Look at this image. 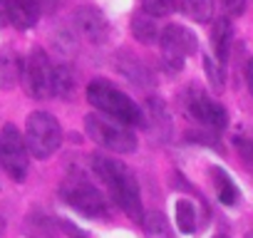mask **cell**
<instances>
[{
	"mask_svg": "<svg viewBox=\"0 0 253 238\" xmlns=\"http://www.w3.org/2000/svg\"><path fill=\"white\" fill-rule=\"evenodd\" d=\"M92 171L94 176L102 181V186L107 189L109 198L134 221L144 218V206H142V191H139V181L134 176V171L126 166L124 161L114 159V157H104V154H94L92 157Z\"/></svg>",
	"mask_w": 253,
	"mask_h": 238,
	"instance_id": "6da1fadb",
	"label": "cell"
},
{
	"mask_svg": "<svg viewBox=\"0 0 253 238\" xmlns=\"http://www.w3.org/2000/svg\"><path fill=\"white\" fill-rule=\"evenodd\" d=\"M87 102L94 109H99V114L114 119V122H122L126 127L144 124V114H142L139 104L104 77H97L87 84Z\"/></svg>",
	"mask_w": 253,
	"mask_h": 238,
	"instance_id": "7a4b0ae2",
	"label": "cell"
},
{
	"mask_svg": "<svg viewBox=\"0 0 253 238\" xmlns=\"http://www.w3.org/2000/svg\"><path fill=\"white\" fill-rule=\"evenodd\" d=\"M84 132L94 144H99L102 149H107L112 154H132V152H137V144H139L132 127L114 122V119H109L104 114H87Z\"/></svg>",
	"mask_w": 253,
	"mask_h": 238,
	"instance_id": "3957f363",
	"label": "cell"
},
{
	"mask_svg": "<svg viewBox=\"0 0 253 238\" xmlns=\"http://www.w3.org/2000/svg\"><path fill=\"white\" fill-rule=\"evenodd\" d=\"M25 144L33 159H50L62 147V127L50 112H33L25 122Z\"/></svg>",
	"mask_w": 253,
	"mask_h": 238,
	"instance_id": "277c9868",
	"label": "cell"
},
{
	"mask_svg": "<svg viewBox=\"0 0 253 238\" xmlns=\"http://www.w3.org/2000/svg\"><path fill=\"white\" fill-rule=\"evenodd\" d=\"M60 196L70 208H75L77 213H82L87 218H107L109 216L107 198L102 196V191L94 184H89L84 179H75V176L65 179L60 184Z\"/></svg>",
	"mask_w": 253,
	"mask_h": 238,
	"instance_id": "5b68a950",
	"label": "cell"
},
{
	"mask_svg": "<svg viewBox=\"0 0 253 238\" xmlns=\"http://www.w3.org/2000/svg\"><path fill=\"white\" fill-rule=\"evenodd\" d=\"M23 87L33 99L55 97V65L42 47H33L23 60Z\"/></svg>",
	"mask_w": 253,
	"mask_h": 238,
	"instance_id": "8992f818",
	"label": "cell"
},
{
	"mask_svg": "<svg viewBox=\"0 0 253 238\" xmlns=\"http://www.w3.org/2000/svg\"><path fill=\"white\" fill-rule=\"evenodd\" d=\"M0 166L13 181H25L30 171V152L15 124H3L0 129Z\"/></svg>",
	"mask_w": 253,
	"mask_h": 238,
	"instance_id": "52a82bcc",
	"label": "cell"
},
{
	"mask_svg": "<svg viewBox=\"0 0 253 238\" xmlns=\"http://www.w3.org/2000/svg\"><path fill=\"white\" fill-rule=\"evenodd\" d=\"M181 107L189 119L209 129H226L228 127V112L221 102H216L211 94H206L199 87H189L181 97Z\"/></svg>",
	"mask_w": 253,
	"mask_h": 238,
	"instance_id": "ba28073f",
	"label": "cell"
},
{
	"mask_svg": "<svg viewBox=\"0 0 253 238\" xmlns=\"http://www.w3.org/2000/svg\"><path fill=\"white\" fill-rule=\"evenodd\" d=\"M159 50L164 67L169 72H179L184 67V60L199 50V40L184 25H167L159 35Z\"/></svg>",
	"mask_w": 253,
	"mask_h": 238,
	"instance_id": "9c48e42d",
	"label": "cell"
},
{
	"mask_svg": "<svg viewBox=\"0 0 253 238\" xmlns=\"http://www.w3.org/2000/svg\"><path fill=\"white\" fill-rule=\"evenodd\" d=\"M72 28L77 33L80 40H84L87 45H104L112 35L109 20L104 18V13L94 5H80L72 13Z\"/></svg>",
	"mask_w": 253,
	"mask_h": 238,
	"instance_id": "30bf717a",
	"label": "cell"
},
{
	"mask_svg": "<svg viewBox=\"0 0 253 238\" xmlns=\"http://www.w3.org/2000/svg\"><path fill=\"white\" fill-rule=\"evenodd\" d=\"M10 25L18 30H30L40 18V0H5Z\"/></svg>",
	"mask_w": 253,
	"mask_h": 238,
	"instance_id": "8fae6325",
	"label": "cell"
},
{
	"mask_svg": "<svg viewBox=\"0 0 253 238\" xmlns=\"http://www.w3.org/2000/svg\"><path fill=\"white\" fill-rule=\"evenodd\" d=\"M20 79H23V57L15 50L3 47L0 50V89H13Z\"/></svg>",
	"mask_w": 253,
	"mask_h": 238,
	"instance_id": "7c38bea8",
	"label": "cell"
},
{
	"mask_svg": "<svg viewBox=\"0 0 253 238\" xmlns=\"http://www.w3.org/2000/svg\"><path fill=\"white\" fill-rule=\"evenodd\" d=\"M231 45H233V25L228 18H216L213 20V30H211V47L213 55L221 65H226L228 55H231Z\"/></svg>",
	"mask_w": 253,
	"mask_h": 238,
	"instance_id": "4fadbf2b",
	"label": "cell"
},
{
	"mask_svg": "<svg viewBox=\"0 0 253 238\" xmlns=\"http://www.w3.org/2000/svg\"><path fill=\"white\" fill-rule=\"evenodd\" d=\"M196 218H199L196 203L191 198H176V203H174V223H176L179 233H184V236L196 233V228H199Z\"/></svg>",
	"mask_w": 253,
	"mask_h": 238,
	"instance_id": "5bb4252c",
	"label": "cell"
},
{
	"mask_svg": "<svg viewBox=\"0 0 253 238\" xmlns=\"http://www.w3.org/2000/svg\"><path fill=\"white\" fill-rule=\"evenodd\" d=\"M132 35L142 42V45H154L159 42V28H157V20L147 13H137L132 15Z\"/></svg>",
	"mask_w": 253,
	"mask_h": 238,
	"instance_id": "9a60e30c",
	"label": "cell"
},
{
	"mask_svg": "<svg viewBox=\"0 0 253 238\" xmlns=\"http://www.w3.org/2000/svg\"><path fill=\"white\" fill-rule=\"evenodd\" d=\"M211 176H213V184H216V196H218V201H221L223 206L238 203V196H241V194H238L233 179H231L221 166H213V169H211Z\"/></svg>",
	"mask_w": 253,
	"mask_h": 238,
	"instance_id": "2e32d148",
	"label": "cell"
},
{
	"mask_svg": "<svg viewBox=\"0 0 253 238\" xmlns=\"http://www.w3.org/2000/svg\"><path fill=\"white\" fill-rule=\"evenodd\" d=\"M142 226H144V233L147 238H174V231H171V223L164 213H144L142 218Z\"/></svg>",
	"mask_w": 253,
	"mask_h": 238,
	"instance_id": "e0dca14e",
	"label": "cell"
},
{
	"mask_svg": "<svg viewBox=\"0 0 253 238\" xmlns=\"http://www.w3.org/2000/svg\"><path fill=\"white\" fill-rule=\"evenodd\" d=\"M179 8L194 23H209L213 18V0H179Z\"/></svg>",
	"mask_w": 253,
	"mask_h": 238,
	"instance_id": "ac0fdd59",
	"label": "cell"
},
{
	"mask_svg": "<svg viewBox=\"0 0 253 238\" xmlns=\"http://www.w3.org/2000/svg\"><path fill=\"white\" fill-rule=\"evenodd\" d=\"M25 231H28L30 238H57V228H55V223H52L47 216H42V213H33V216H28V221H25Z\"/></svg>",
	"mask_w": 253,
	"mask_h": 238,
	"instance_id": "d6986e66",
	"label": "cell"
},
{
	"mask_svg": "<svg viewBox=\"0 0 253 238\" xmlns=\"http://www.w3.org/2000/svg\"><path fill=\"white\" fill-rule=\"evenodd\" d=\"M75 87H77V79H75V75L70 72V67L55 65V97L70 99V97L75 94Z\"/></svg>",
	"mask_w": 253,
	"mask_h": 238,
	"instance_id": "ffe728a7",
	"label": "cell"
},
{
	"mask_svg": "<svg viewBox=\"0 0 253 238\" xmlns=\"http://www.w3.org/2000/svg\"><path fill=\"white\" fill-rule=\"evenodd\" d=\"M179 8V0H142V13L157 18H167Z\"/></svg>",
	"mask_w": 253,
	"mask_h": 238,
	"instance_id": "44dd1931",
	"label": "cell"
},
{
	"mask_svg": "<svg viewBox=\"0 0 253 238\" xmlns=\"http://www.w3.org/2000/svg\"><path fill=\"white\" fill-rule=\"evenodd\" d=\"M204 70H206V77L213 87V92H223V79H226V72H223V65L218 60H213L211 55H204Z\"/></svg>",
	"mask_w": 253,
	"mask_h": 238,
	"instance_id": "7402d4cb",
	"label": "cell"
},
{
	"mask_svg": "<svg viewBox=\"0 0 253 238\" xmlns=\"http://www.w3.org/2000/svg\"><path fill=\"white\" fill-rule=\"evenodd\" d=\"M226 18H238L246 13V0H218Z\"/></svg>",
	"mask_w": 253,
	"mask_h": 238,
	"instance_id": "603a6c76",
	"label": "cell"
},
{
	"mask_svg": "<svg viewBox=\"0 0 253 238\" xmlns=\"http://www.w3.org/2000/svg\"><path fill=\"white\" fill-rule=\"evenodd\" d=\"M238 149H241V157L248 164H253V142H238Z\"/></svg>",
	"mask_w": 253,
	"mask_h": 238,
	"instance_id": "cb8c5ba5",
	"label": "cell"
},
{
	"mask_svg": "<svg viewBox=\"0 0 253 238\" xmlns=\"http://www.w3.org/2000/svg\"><path fill=\"white\" fill-rule=\"evenodd\" d=\"M5 23H10V18H8V5H5V0H0V25H5Z\"/></svg>",
	"mask_w": 253,
	"mask_h": 238,
	"instance_id": "d4e9b609",
	"label": "cell"
},
{
	"mask_svg": "<svg viewBox=\"0 0 253 238\" xmlns=\"http://www.w3.org/2000/svg\"><path fill=\"white\" fill-rule=\"evenodd\" d=\"M248 84L253 89V57H251V65H248Z\"/></svg>",
	"mask_w": 253,
	"mask_h": 238,
	"instance_id": "484cf974",
	"label": "cell"
},
{
	"mask_svg": "<svg viewBox=\"0 0 253 238\" xmlns=\"http://www.w3.org/2000/svg\"><path fill=\"white\" fill-rule=\"evenodd\" d=\"M3 231H5V221L0 218V236H3Z\"/></svg>",
	"mask_w": 253,
	"mask_h": 238,
	"instance_id": "4316f807",
	"label": "cell"
},
{
	"mask_svg": "<svg viewBox=\"0 0 253 238\" xmlns=\"http://www.w3.org/2000/svg\"><path fill=\"white\" fill-rule=\"evenodd\" d=\"M216 238H226V236H216Z\"/></svg>",
	"mask_w": 253,
	"mask_h": 238,
	"instance_id": "83f0119b",
	"label": "cell"
},
{
	"mask_svg": "<svg viewBox=\"0 0 253 238\" xmlns=\"http://www.w3.org/2000/svg\"><path fill=\"white\" fill-rule=\"evenodd\" d=\"M248 238H251V236H248Z\"/></svg>",
	"mask_w": 253,
	"mask_h": 238,
	"instance_id": "f1b7e54d",
	"label": "cell"
}]
</instances>
